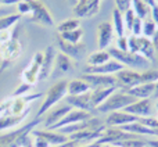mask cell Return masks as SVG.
<instances>
[{
    "mask_svg": "<svg viewBox=\"0 0 158 147\" xmlns=\"http://www.w3.org/2000/svg\"><path fill=\"white\" fill-rule=\"evenodd\" d=\"M147 143L139 139H132V140H121V142L112 143V146L115 147H144Z\"/></svg>",
    "mask_w": 158,
    "mask_h": 147,
    "instance_id": "obj_36",
    "label": "cell"
},
{
    "mask_svg": "<svg viewBox=\"0 0 158 147\" xmlns=\"http://www.w3.org/2000/svg\"><path fill=\"white\" fill-rule=\"evenodd\" d=\"M157 110H158V103H157ZM157 120H158V118H157Z\"/></svg>",
    "mask_w": 158,
    "mask_h": 147,
    "instance_id": "obj_54",
    "label": "cell"
},
{
    "mask_svg": "<svg viewBox=\"0 0 158 147\" xmlns=\"http://www.w3.org/2000/svg\"><path fill=\"white\" fill-rule=\"evenodd\" d=\"M87 85L90 90L104 89V87H117V79L114 75H100V74H83L81 76Z\"/></svg>",
    "mask_w": 158,
    "mask_h": 147,
    "instance_id": "obj_10",
    "label": "cell"
},
{
    "mask_svg": "<svg viewBox=\"0 0 158 147\" xmlns=\"http://www.w3.org/2000/svg\"><path fill=\"white\" fill-rule=\"evenodd\" d=\"M42 118H35L31 122L14 129L6 135H0V147H33L31 132L38 126Z\"/></svg>",
    "mask_w": 158,
    "mask_h": 147,
    "instance_id": "obj_2",
    "label": "cell"
},
{
    "mask_svg": "<svg viewBox=\"0 0 158 147\" xmlns=\"http://www.w3.org/2000/svg\"><path fill=\"white\" fill-rule=\"evenodd\" d=\"M111 60V56L107 50H98V52H94L87 57V65H101V64H106Z\"/></svg>",
    "mask_w": 158,
    "mask_h": 147,
    "instance_id": "obj_29",
    "label": "cell"
},
{
    "mask_svg": "<svg viewBox=\"0 0 158 147\" xmlns=\"http://www.w3.org/2000/svg\"><path fill=\"white\" fill-rule=\"evenodd\" d=\"M154 97L158 99V81L156 82V93H154Z\"/></svg>",
    "mask_w": 158,
    "mask_h": 147,
    "instance_id": "obj_51",
    "label": "cell"
},
{
    "mask_svg": "<svg viewBox=\"0 0 158 147\" xmlns=\"http://www.w3.org/2000/svg\"><path fill=\"white\" fill-rule=\"evenodd\" d=\"M19 18H21L19 14H11V15H7V17H2L0 18V32L11 29L19 21Z\"/></svg>",
    "mask_w": 158,
    "mask_h": 147,
    "instance_id": "obj_32",
    "label": "cell"
},
{
    "mask_svg": "<svg viewBox=\"0 0 158 147\" xmlns=\"http://www.w3.org/2000/svg\"><path fill=\"white\" fill-rule=\"evenodd\" d=\"M57 39H58V46H60L63 54L75 58V60H79V58H82L86 54V44L82 43V42H79V43H68V42L63 40L60 38Z\"/></svg>",
    "mask_w": 158,
    "mask_h": 147,
    "instance_id": "obj_19",
    "label": "cell"
},
{
    "mask_svg": "<svg viewBox=\"0 0 158 147\" xmlns=\"http://www.w3.org/2000/svg\"><path fill=\"white\" fill-rule=\"evenodd\" d=\"M142 2L146 3V4H147L148 7H151V8H153L154 6H157V2H156V0H142Z\"/></svg>",
    "mask_w": 158,
    "mask_h": 147,
    "instance_id": "obj_48",
    "label": "cell"
},
{
    "mask_svg": "<svg viewBox=\"0 0 158 147\" xmlns=\"http://www.w3.org/2000/svg\"><path fill=\"white\" fill-rule=\"evenodd\" d=\"M156 2H157V4H158V0H156Z\"/></svg>",
    "mask_w": 158,
    "mask_h": 147,
    "instance_id": "obj_55",
    "label": "cell"
},
{
    "mask_svg": "<svg viewBox=\"0 0 158 147\" xmlns=\"http://www.w3.org/2000/svg\"><path fill=\"white\" fill-rule=\"evenodd\" d=\"M128 52L143 56L150 63L154 61V58H156V49H154L153 42H151V39L144 38V36H133V35L129 36Z\"/></svg>",
    "mask_w": 158,
    "mask_h": 147,
    "instance_id": "obj_7",
    "label": "cell"
},
{
    "mask_svg": "<svg viewBox=\"0 0 158 147\" xmlns=\"http://www.w3.org/2000/svg\"><path fill=\"white\" fill-rule=\"evenodd\" d=\"M101 147H115V146H112V145H103Z\"/></svg>",
    "mask_w": 158,
    "mask_h": 147,
    "instance_id": "obj_53",
    "label": "cell"
},
{
    "mask_svg": "<svg viewBox=\"0 0 158 147\" xmlns=\"http://www.w3.org/2000/svg\"><path fill=\"white\" fill-rule=\"evenodd\" d=\"M157 29H158V27H157V24L153 21V19H150V18H146V19H143L142 36H144V38L151 39L154 35H156Z\"/></svg>",
    "mask_w": 158,
    "mask_h": 147,
    "instance_id": "obj_33",
    "label": "cell"
},
{
    "mask_svg": "<svg viewBox=\"0 0 158 147\" xmlns=\"http://www.w3.org/2000/svg\"><path fill=\"white\" fill-rule=\"evenodd\" d=\"M42 60H43V53H35L31 63L25 67V69L21 74L22 83H27L29 86H35L39 81V72H40Z\"/></svg>",
    "mask_w": 158,
    "mask_h": 147,
    "instance_id": "obj_9",
    "label": "cell"
},
{
    "mask_svg": "<svg viewBox=\"0 0 158 147\" xmlns=\"http://www.w3.org/2000/svg\"><path fill=\"white\" fill-rule=\"evenodd\" d=\"M69 3H71V4H77V3H78V0H69Z\"/></svg>",
    "mask_w": 158,
    "mask_h": 147,
    "instance_id": "obj_52",
    "label": "cell"
},
{
    "mask_svg": "<svg viewBox=\"0 0 158 147\" xmlns=\"http://www.w3.org/2000/svg\"><path fill=\"white\" fill-rule=\"evenodd\" d=\"M137 139L136 135L128 133V132L122 131L121 128H115V126H106L103 132V136L97 140L100 145H112L115 142H121V140H132Z\"/></svg>",
    "mask_w": 158,
    "mask_h": 147,
    "instance_id": "obj_12",
    "label": "cell"
},
{
    "mask_svg": "<svg viewBox=\"0 0 158 147\" xmlns=\"http://www.w3.org/2000/svg\"><path fill=\"white\" fill-rule=\"evenodd\" d=\"M82 36H83V29H82V28H79L77 31H72V32L58 33V38L65 40V42H68V43H79Z\"/></svg>",
    "mask_w": 158,
    "mask_h": 147,
    "instance_id": "obj_34",
    "label": "cell"
},
{
    "mask_svg": "<svg viewBox=\"0 0 158 147\" xmlns=\"http://www.w3.org/2000/svg\"><path fill=\"white\" fill-rule=\"evenodd\" d=\"M151 19L156 22L157 27H158V4L151 8Z\"/></svg>",
    "mask_w": 158,
    "mask_h": 147,
    "instance_id": "obj_44",
    "label": "cell"
},
{
    "mask_svg": "<svg viewBox=\"0 0 158 147\" xmlns=\"http://www.w3.org/2000/svg\"><path fill=\"white\" fill-rule=\"evenodd\" d=\"M131 8L133 10V13L136 14L137 18H140V19H146L151 11V7H148L146 3L142 2V0H132Z\"/></svg>",
    "mask_w": 158,
    "mask_h": 147,
    "instance_id": "obj_30",
    "label": "cell"
},
{
    "mask_svg": "<svg viewBox=\"0 0 158 147\" xmlns=\"http://www.w3.org/2000/svg\"><path fill=\"white\" fill-rule=\"evenodd\" d=\"M142 83H156L158 81V71L157 69H148V71L140 72Z\"/></svg>",
    "mask_w": 158,
    "mask_h": 147,
    "instance_id": "obj_35",
    "label": "cell"
},
{
    "mask_svg": "<svg viewBox=\"0 0 158 147\" xmlns=\"http://www.w3.org/2000/svg\"><path fill=\"white\" fill-rule=\"evenodd\" d=\"M133 101H136V99L129 96L128 93L122 92V90H121V92H117V90H115L111 96H108V99H107L103 104H100V106L96 108V111H98V112H115V111H119V110L126 108V107H128L129 104H132Z\"/></svg>",
    "mask_w": 158,
    "mask_h": 147,
    "instance_id": "obj_6",
    "label": "cell"
},
{
    "mask_svg": "<svg viewBox=\"0 0 158 147\" xmlns=\"http://www.w3.org/2000/svg\"><path fill=\"white\" fill-rule=\"evenodd\" d=\"M115 79H117V87L121 90L132 89V87H135V86L142 83L140 72L135 71V69H125L123 68L122 71L117 72Z\"/></svg>",
    "mask_w": 158,
    "mask_h": 147,
    "instance_id": "obj_11",
    "label": "cell"
},
{
    "mask_svg": "<svg viewBox=\"0 0 158 147\" xmlns=\"http://www.w3.org/2000/svg\"><path fill=\"white\" fill-rule=\"evenodd\" d=\"M123 111L128 112V114L136 115V117H139V118L151 117V112H153V104H151L150 99L136 100L132 104H129L126 108H123Z\"/></svg>",
    "mask_w": 158,
    "mask_h": 147,
    "instance_id": "obj_16",
    "label": "cell"
},
{
    "mask_svg": "<svg viewBox=\"0 0 158 147\" xmlns=\"http://www.w3.org/2000/svg\"><path fill=\"white\" fill-rule=\"evenodd\" d=\"M112 27H114V32L117 33L118 38L125 36V21H123V14L121 13L118 8H114L112 11Z\"/></svg>",
    "mask_w": 158,
    "mask_h": 147,
    "instance_id": "obj_28",
    "label": "cell"
},
{
    "mask_svg": "<svg viewBox=\"0 0 158 147\" xmlns=\"http://www.w3.org/2000/svg\"><path fill=\"white\" fill-rule=\"evenodd\" d=\"M137 17H136V14L133 13V10L132 8H129V10H126L125 13H123V21H125V28L131 32V28H132V25H133V22H135V19H136Z\"/></svg>",
    "mask_w": 158,
    "mask_h": 147,
    "instance_id": "obj_37",
    "label": "cell"
},
{
    "mask_svg": "<svg viewBox=\"0 0 158 147\" xmlns=\"http://www.w3.org/2000/svg\"><path fill=\"white\" fill-rule=\"evenodd\" d=\"M79 28H81V21L78 18H69L61 22L57 27V31H58V33H67V32L77 31Z\"/></svg>",
    "mask_w": 158,
    "mask_h": 147,
    "instance_id": "obj_31",
    "label": "cell"
},
{
    "mask_svg": "<svg viewBox=\"0 0 158 147\" xmlns=\"http://www.w3.org/2000/svg\"><path fill=\"white\" fill-rule=\"evenodd\" d=\"M65 101H67V106H69L71 108L82 110V111H87V112L94 111L92 97H90V92L85 93V94H79V96H67Z\"/></svg>",
    "mask_w": 158,
    "mask_h": 147,
    "instance_id": "obj_18",
    "label": "cell"
},
{
    "mask_svg": "<svg viewBox=\"0 0 158 147\" xmlns=\"http://www.w3.org/2000/svg\"><path fill=\"white\" fill-rule=\"evenodd\" d=\"M150 136H157V137H158V128H156V129H151Z\"/></svg>",
    "mask_w": 158,
    "mask_h": 147,
    "instance_id": "obj_50",
    "label": "cell"
},
{
    "mask_svg": "<svg viewBox=\"0 0 158 147\" xmlns=\"http://www.w3.org/2000/svg\"><path fill=\"white\" fill-rule=\"evenodd\" d=\"M125 67L122 65L121 63H118L117 60H110L108 63L106 64H101V65H87L85 68V72L83 74H100V75H112V74H117Z\"/></svg>",
    "mask_w": 158,
    "mask_h": 147,
    "instance_id": "obj_20",
    "label": "cell"
},
{
    "mask_svg": "<svg viewBox=\"0 0 158 147\" xmlns=\"http://www.w3.org/2000/svg\"><path fill=\"white\" fill-rule=\"evenodd\" d=\"M147 145L150 147H158V139H153V140H148Z\"/></svg>",
    "mask_w": 158,
    "mask_h": 147,
    "instance_id": "obj_49",
    "label": "cell"
},
{
    "mask_svg": "<svg viewBox=\"0 0 158 147\" xmlns=\"http://www.w3.org/2000/svg\"><path fill=\"white\" fill-rule=\"evenodd\" d=\"M87 92H90V87L83 79H74V81L68 82V86H67L68 96H79Z\"/></svg>",
    "mask_w": 158,
    "mask_h": 147,
    "instance_id": "obj_27",
    "label": "cell"
},
{
    "mask_svg": "<svg viewBox=\"0 0 158 147\" xmlns=\"http://www.w3.org/2000/svg\"><path fill=\"white\" fill-rule=\"evenodd\" d=\"M139 121V117L136 115L128 114L125 111H115V112H110V115L107 117L104 125L106 126H115V128H121L123 125H129Z\"/></svg>",
    "mask_w": 158,
    "mask_h": 147,
    "instance_id": "obj_17",
    "label": "cell"
},
{
    "mask_svg": "<svg viewBox=\"0 0 158 147\" xmlns=\"http://www.w3.org/2000/svg\"><path fill=\"white\" fill-rule=\"evenodd\" d=\"M31 135L35 137H40V139L46 140L47 143H49L50 146H60L63 145V143L68 142V136H65V135H61L60 132H56V131H50V129H44V131H36V129H33L32 132H31Z\"/></svg>",
    "mask_w": 158,
    "mask_h": 147,
    "instance_id": "obj_21",
    "label": "cell"
},
{
    "mask_svg": "<svg viewBox=\"0 0 158 147\" xmlns=\"http://www.w3.org/2000/svg\"><path fill=\"white\" fill-rule=\"evenodd\" d=\"M33 147H50V145L46 140L40 139V137H35V142H33Z\"/></svg>",
    "mask_w": 158,
    "mask_h": 147,
    "instance_id": "obj_43",
    "label": "cell"
},
{
    "mask_svg": "<svg viewBox=\"0 0 158 147\" xmlns=\"http://www.w3.org/2000/svg\"><path fill=\"white\" fill-rule=\"evenodd\" d=\"M122 92L128 93L136 100H143V99H150L156 93V83H140L137 86L132 87L128 90H122Z\"/></svg>",
    "mask_w": 158,
    "mask_h": 147,
    "instance_id": "obj_23",
    "label": "cell"
},
{
    "mask_svg": "<svg viewBox=\"0 0 158 147\" xmlns=\"http://www.w3.org/2000/svg\"><path fill=\"white\" fill-rule=\"evenodd\" d=\"M117 90V87L112 86V87H104V89H94L90 92V97H92V103L94 110L97 108L100 104H103L104 101L108 99V96H111L112 93Z\"/></svg>",
    "mask_w": 158,
    "mask_h": 147,
    "instance_id": "obj_26",
    "label": "cell"
},
{
    "mask_svg": "<svg viewBox=\"0 0 158 147\" xmlns=\"http://www.w3.org/2000/svg\"><path fill=\"white\" fill-rule=\"evenodd\" d=\"M151 42H153V44H154V49H156V53H158V29H157V32H156V35L151 38Z\"/></svg>",
    "mask_w": 158,
    "mask_h": 147,
    "instance_id": "obj_45",
    "label": "cell"
},
{
    "mask_svg": "<svg viewBox=\"0 0 158 147\" xmlns=\"http://www.w3.org/2000/svg\"><path fill=\"white\" fill-rule=\"evenodd\" d=\"M142 29H143V19L136 18L131 28V33L133 36H142Z\"/></svg>",
    "mask_w": 158,
    "mask_h": 147,
    "instance_id": "obj_38",
    "label": "cell"
},
{
    "mask_svg": "<svg viewBox=\"0 0 158 147\" xmlns=\"http://www.w3.org/2000/svg\"><path fill=\"white\" fill-rule=\"evenodd\" d=\"M69 69H71V60H69L68 56L63 54V53L56 54L54 64H53V69H52V76L57 78V76L67 74Z\"/></svg>",
    "mask_w": 158,
    "mask_h": 147,
    "instance_id": "obj_25",
    "label": "cell"
},
{
    "mask_svg": "<svg viewBox=\"0 0 158 147\" xmlns=\"http://www.w3.org/2000/svg\"><path fill=\"white\" fill-rule=\"evenodd\" d=\"M115 4H117V7H115V8H118V10L123 14L126 10H129V8H131L132 0H115Z\"/></svg>",
    "mask_w": 158,
    "mask_h": 147,
    "instance_id": "obj_39",
    "label": "cell"
},
{
    "mask_svg": "<svg viewBox=\"0 0 158 147\" xmlns=\"http://www.w3.org/2000/svg\"><path fill=\"white\" fill-rule=\"evenodd\" d=\"M93 117L92 112H87V111H82V110H75L72 108L63 120H60L56 125H53L50 128V131H57V129L63 128L65 125H69V124H75V122H81V121H86L90 120Z\"/></svg>",
    "mask_w": 158,
    "mask_h": 147,
    "instance_id": "obj_15",
    "label": "cell"
},
{
    "mask_svg": "<svg viewBox=\"0 0 158 147\" xmlns=\"http://www.w3.org/2000/svg\"><path fill=\"white\" fill-rule=\"evenodd\" d=\"M22 54V43L18 35V28L15 29L13 38L6 42H0V72L14 64Z\"/></svg>",
    "mask_w": 158,
    "mask_h": 147,
    "instance_id": "obj_3",
    "label": "cell"
},
{
    "mask_svg": "<svg viewBox=\"0 0 158 147\" xmlns=\"http://www.w3.org/2000/svg\"><path fill=\"white\" fill-rule=\"evenodd\" d=\"M67 86H68V81H58L57 83H54L50 87L49 92L44 96V100L42 103L40 108H39L36 118H42L49 110H52L56 104L60 103V100L67 97V94H68L67 93Z\"/></svg>",
    "mask_w": 158,
    "mask_h": 147,
    "instance_id": "obj_4",
    "label": "cell"
},
{
    "mask_svg": "<svg viewBox=\"0 0 158 147\" xmlns=\"http://www.w3.org/2000/svg\"><path fill=\"white\" fill-rule=\"evenodd\" d=\"M54 58H56L54 47H53V46H47L46 47V52L43 53V60H42L40 72H39V81H44V79H47L50 75H52Z\"/></svg>",
    "mask_w": 158,
    "mask_h": 147,
    "instance_id": "obj_22",
    "label": "cell"
},
{
    "mask_svg": "<svg viewBox=\"0 0 158 147\" xmlns=\"http://www.w3.org/2000/svg\"><path fill=\"white\" fill-rule=\"evenodd\" d=\"M25 2L31 6V14H29L31 21L36 22V24L46 25V27H52L54 24L52 14L47 10V7L44 6L43 2H40V0H25Z\"/></svg>",
    "mask_w": 158,
    "mask_h": 147,
    "instance_id": "obj_8",
    "label": "cell"
},
{
    "mask_svg": "<svg viewBox=\"0 0 158 147\" xmlns=\"http://www.w3.org/2000/svg\"><path fill=\"white\" fill-rule=\"evenodd\" d=\"M42 93L25 96H10L0 103V132L15 128L28 117L29 104L42 97Z\"/></svg>",
    "mask_w": 158,
    "mask_h": 147,
    "instance_id": "obj_1",
    "label": "cell"
},
{
    "mask_svg": "<svg viewBox=\"0 0 158 147\" xmlns=\"http://www.w3.org/2000/svg\"><path fill=\"white\" fill-rule=\"evenodd\" d=\"M71 107L69 106H60V107H53L52 110H49V114L46 115L44 118V128L46 129H50L53 125L58 122L60 120H63L69 111H71Z\"/></svg>",
    "mask_w": 158,
    "mask_h": 147,
    "instance_id": "obj_24",
    "label": "cell"
},
{
    "mask_svg": "<svg viewBox=\"0 0 158 147\" xmlns=\"http://www.w3.org/2000/svg\"><path fill=\"white\" fill-rule=\"evenodd\" d=\"M19 0H0V6L6 4V6H10V4H17Z\"/></svg>",
    "mask_w": 158,
    "mask_h": 147,
    "instance_id": "obj_46",
    "label": "cell"
},
{
    "mask_svg": "<svg viewBox=\"0 0 158 147\" xmlns=\"http://www.w3.org/2000/svg\"><path fill=\"white\" fill-rule=\"evenodd\" d=\"M32 87L33 86H29V85H27V83H21L19 85V87L11 96H25V94H28L29 89H32Z\"/></svg>",
    "mask_w": 158,
    "mask_h": 147,
    "instance_id": "obj_41",
    "label": "cell"
},
{
    "mask_svg": "<svg viewBox=\"0 0 158 147\" xmlns=\"http://www.w3.org/2000/svg\"><path fill=\"white\" fill-rule=\"evenodd\" d=\"M97 46L100 50H106L114 39V27L111 22L103 21L97 25Z\"/></svg>",
    "mask_w": 158,
    "mask_h": 147,
    "instance_id": "obj_14",
    "label": "cell"
},
{
    "mask_svg": "<svg viewBox=\"0 0 158 147\" xmlns=\"http://www.w3.org/2000/svg\"><path fill=\"white\" fill-rule=\"evenodd\" d=\"M107 52L110 53L114 60H117L118 63H121L123 67H131L133 69H139V68H148L150 67V61L147 58H144L143 56L136 54V53H131V52H121L117 47H111Z\"/></svg>",
    "mask_w": 158,
    "mask_h": 147,
    "instance_id": "obj_5",
    "label": "cell"
},
{
    "mask_svg": "<svg viewBox=\"0 0 158 147\" xmlns=\"http://www.w3.org/2000/svg\"><path fill=\"white\" fill-rule=\"evenodd\" d=\"M103 145H100L98 142H94V143H89V145H81V146H77V147H101Z\"/></svg>",
    "mask_w": 158,
    "mask_h": 147,
    "instance_id": "obj_47",
    "label": "cell"
},
{
    "mask_svg": "<svg viewBox=\"0 0 158 147\" xmlns=\"http://www.w3.org/2000/svg\"><path fill=\"white\" fill-rule=\"evenodd\" d=\"M101 0H78V3L74 6V13L78 18H89L100 10Z\"/></svg>",
    "mask_w": 158,
    "mask_h": 147,
    "instance_id": "obj_13",
    "label": "cell"
},
{
    "mask_svg": "<svg viewBox=\"0 0 158 147\" xmlns=\"http://www.w3.org/2000/svg\"><path fill=\"white\" fill-rule=\"evenodd\" d=\"M118 46L117 49L121 50V52H128V36H121L118 38Z\"/></svg>",
    "mask_w": 158,
    "mask_h": 147,
    "instance_id": "obj_42",
    "label": "cell"
},
{
    "mask_svg": "<svg viewBox=\"0 0 158 147\" xmlns=\"http://www.w3.org/2000/svg\"><path fill=\"white\" fill-rule=\"evenodd\" d=\"M17 10H18L19 15H22V14H31V6L25 0H19L17 3Z\"/></svg>",
    "mask_w": 158,
    "mask_h": 147,
    "instance_id": "obj_40",
    "label": "cell"
}]
</instances>
